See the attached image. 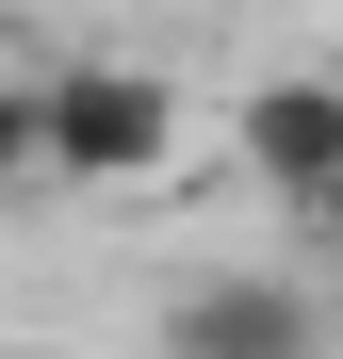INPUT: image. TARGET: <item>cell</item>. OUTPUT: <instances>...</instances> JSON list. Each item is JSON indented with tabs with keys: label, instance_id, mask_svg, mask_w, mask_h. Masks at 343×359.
Returning <instances> with one entry per match:
<instances>
[{
	"label": "cell",
	"instance_id": "4",
	"mask_svg": "<svg viewBox=\"0 0 343 359\" xmlns=\"http://www.w3.org/2000/svg\"><path fill=\"white\" fill-rule=\"evenodd\" d=\"M311 229H327V245H343V196H327V212H311Z\"/></svg>",
	"mask_w": 343,
	"mask_h": 359
},
{
	"label": "cell",
	"instance_id": "1",
	"mask_svg": "<svg viewBox=\"0 0 343 359\" xmlns=\"http://www.w3.org/2000/svg\"><path fill=\"white\" fill-rule=\"evenodd\" d=\"M0 147H17L33 180H66V196H131V180L180 163V98H163L147 66H114V49H66V66L17 82Z\"/></svg>",
	"mask_w": 343,
	"mask_h": 359
},
{
	"label": "cell",
	"instance_id": "3",
	"mask_svg": "<svg viewBox=\"0 0 343 359\" xmlns=\"http://www.w3.org/2000/svg\"><path fill=\"white\" fill-rule=\"evenodd\" d=\"M229 163H246L278 212H327V196H343V82H327V66L262 82L246 114H229Z\"/></svg>",
	"mask_w": 343,
	"mask_h": 359
},
{
	"label": "cell",
	"instance_id": "5",
	"mask_svg": "<svg viewBox=\"0 0 343 359\" xmlns=\"http://www.w3.org/2000/svg\"><path fill=\"white\" fill-rule=\"evenodd\" d=\"M327 311H343V278H327Z\"/></svg>",
	"mask_w": 343,
	"mask_h": 359
},
{
	"label": "cell",
	"instance_id": "2",
	"mask_svg": "<svg viewBox=\"0 0 343 359\" xmlns=\"http://www.w3.org/2000/svg\"><path fill=\"white\" fill-rule=\"evenodd\" d=\"M343 311L327 278H262V262H196L163 294V359H327Z\"/></svg>",
	"mask_w": 343,
	"mask_h": 359
}]
</instances>
